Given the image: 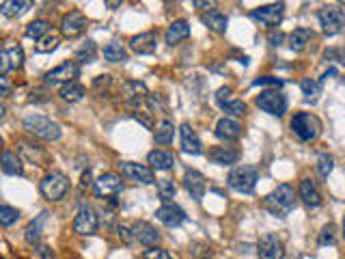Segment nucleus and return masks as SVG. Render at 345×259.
I'll list each match as a JSON object with an SVG mask.
<instances>
[{"label": "nucleus", "mask_w": 345, "mask_h": 259, "mask_svg": "<svg viewBox=\"0 0 345 259\" xmlns=\"http://www.w3.org/2000/svg\"><path fill=\"white\" fill-rule=\"evenodd\" d=\"M295 197H298V190H295L291 184H281L263 199V205L270 214L285 218L295 207V201H298Z\"/></svg>", "instance_id": "f257e3e1"}, {"label": "nucleus", "mask_w": 345, "mask_h": 259, "mask_svg": "<svg viewBox=\"0 0 345 259\" xmlns=\"http://www.w3.org/2000/svg\"><path fill=\"white\" fill-rule=\"evenodd\" d=\"M22 126L28 134H33L35 138H41L45 143H54V140H59L61 138V126L56 121L52 119H47V117H41V114H26L24 121H22Z\"/></svg>", "instance_id": "f03ea898"}, {"label": "nucleus", "mask_w": 345, "mask_h": 259, "mask_svg": "<svg viewBox=\"0 0 345 259\" xmlns=\"http://www.w3.org/2000/svg\"><path fill=\"white\" fill-rule=\"evenodd\" d=\"M257 181H259V169L253 164H237L231 169V173L227 177L229 188L242 195H251L257 186Z\"/></svg>", "instance_id": "7ed1b4c3"}, {"label": "nucleus", "mask_w": 345, "mask_h": 259, "mask_svg": "<svg viewBox=\"0 0 345 259\" xmlns=\"http://www.w3.org/2000/svg\"><path fill=\"white\" fill-rule=\"evenodd\" d=\"M289 128H291V132H293L300 140L311 143V140H315V138H317L319 134H322V121L315 117L313 112L300 110V112H293Z\"/></svg>", "instance_id": "20e7f679"}, {"label": "nucleus", "mask_w": 345, "mask_h": 259, "mask_svg": "<svg viewBox=\"0 0 345 259\" xmlns=\"http://www.w3.org/2000/svg\"><path fill=\"white\" fill-rule=\"evenodd\" d=\"M39 193L47 201H61L69 193V179L59 171H50V173H45L39 181Z\"/></svg>", "instance_id": "39448f33"}, {"label": "nucleus", "mask_w": 345, "mask_h": 259, "mask_svg": "<svg viewBox=\"0 0 345 259\" xmlns=\"http://www.w3.org/2000/svg\"><path fill=\"white\" fill-rule=\"evenodd\" d=\"M317 20L326 35H337L345 26V13L339 5H324L317 11Z\"/></svg>", "instance_id": "423d86ee"}, {"label": "nucleus", "mask_w": 345, "mask_h": 259, "mask_svg": "<svg viewBox=\"0 0 345 259\" xmlns=\"http://www.w3.org/2000/svg\"><path fill=\"white\" fill-rule=\"evenodd\" d=\"M117 171H119L121 177L134 181V184H142V186L156 184V173H153L149 167H145V164H138V162L123 160V162L117 164Z\"/></svg>", "instance_id": "0eeeda50"}, {"label": "nucleus", "mask_w": 345, "mask_h": 259, "mask_svg": "<svg viewBox=\"0 0 345 259\" xmlns=\"http://www.w3.org/2000/svg\"><path fill=\"white\" fill-rule=\"evenodd\" d=\"M97 227H100L97 212H95L91 205H80L78 212H76V216H73V223H71L73 233L86 238V236H93L95 231H97Z\"/></svg>", "instance_id": "6e6552de"}, {"label": "nucleus", "mask_w": 345, "mask_h": 259, "mask_svg": "<svg viewBox=\"0 0 345 259\" xmlns=\"http://www.w3.org/2000/svg\"><path fill=\"white\" fill-rule=\"evenodd\" d=\"M255 104L263 112L272 114V117H283V114L287 112V98L276 89H267L263 93H259Z\"/></svg>", "instance_id": "1a4fd4ad"}, {"label": "nucleus", "mask_w": 345, "mask_h": 259, "mask_svg": "<svg viewBox=\"0 0 345 259\" xmlns=\"http://www.w3.org/2000/svg\"><path fill=\"white\" fill-rule=\"evenodd\" d=\"M283 13H285V5L283 3H274V5H263V7H257L251 11V20L257 22L259 26L263 28H276L283 20Z\"/></svg>", "instance_id": "9d476101"}, {"label": "nucleus", "mask_w": 345, "mask_h": 259, "mask_svg": "<svg viewBox=\"0 0 345 259\" xmlns=\"http://www.w3.org/2000/svg\"><path fill=\"white\" fill-rule=\"evenodd\" d=\"M93 190H95V197H100V199H114L123 190L121 175L119 173H112V171L102 173V175L95 179Z\"/></svg>", "instance_id": "9b49d317"}, {"label": "nucleus", "mask_w": 345, "mask_h": 259, "mask_svg": "<svg viewBox=\"0 0 345 259\" xmlns=\"http://www.w3.org/2000/svg\"><path fill=\"white\" fill-rule=\"evenodd\" d=\"M45 82L47 84H67V82H73L76 78H80V65L76 61H63L61 65H56L54 69H50L45 76Z\"/></svg>", "instance_id": "f8f14e48"}, {"label": "nucleus", "mask_w": 345, "mask_h": 259, "mask_svg": "<svg viewBox=\"0 0 345 259\" xmlns=\"http://www.w3.org/2000/svg\"><path fill=\"white\" fill-rule=\"evenodd\" d=\"M257 255H259V259H283V255H285L283 240L276 233L261 236V240H259V244H257Z\"/></svg>", "instance_id": "ddd939ff"}, {"label": "nucleus", "mask_w": 345, "mask_h": 259, "mask_svg": "<svg viewBox=\"0 0 345 259\" xmlns=\"http://www.w3.org/2000/svg\"><path fill=\"white\" fill-rule=\"evenodd\" d=\"M86 24H89L86 15L82 11H78V9H71V11H67L61 17V35H65V37H78V35L84 33Z\"/></svg>", "instance_id": "4468645a"}, {"label": "nucleus", "mask_w": 345, "mask_h": 259, "mask_svg": "<svg viewBox=\"0 0 345 259\" xmlns=\"http://www.w3.org/2000/svg\"><path fill=\"white\" fill-rule=\"evenodd\" d=\"M15 147H17V151H20L28 162H31V164L45 167V162H47V153H45V149H43V147L37 145V143L26 140V138H17V140H15Z\"/></svg>", "instance_id": "2eb2a0df"}, {"label": "nucleus", "mask_w": 345, "mask_h": 259, "mask_svg": "<svg viewBox=\"0 0 345 259\" xmlns=\"http://www.w3.org/2000/svg\"><path fill=\"white\" fill-rule=\"evenodd\" d=\"M132 233H134V240H136L138 244H142L145 248H153L158 242H160V231L153 225L145 223V220H140V223H134L132 225Z\"/></svg>", "instance_id": "dca6fc26"}, {"label": "nucleus", "mask_w": 345, "mask_h": 259, "mask_svg": "<svg viewBox=\"0 0 345 259\" xmlns=\"http://www.w3.org/2000/svg\"><path fill=\"white\" fill-rule=\"evenodd\" d=\"M130 50L136 54H153L158 50V33L145 31V33L134 35L130 39Z\"/></svg>", "instance_id": "f3484780"}, {"label": "nucleus", "mask_w": 345, "mask_h": 259, "mask_svg": "<svg viewBox=\"0 0 345 259\" xmlns=\"http://www.w3.org/2000/svg\"><path fill=\"white\" fill-rule=\"evenodd\" d=\"M207 158L212 164H218V167H229V164H235L239 160V149L237 147H231V145H218V147H212L207 151Z\"/></svg>", "instance_id": "a211bd4d"}, {"label": "nucleus", "mask_w": 345, "mask_h": 259, "mask_svg": "<svg viewBox=\"0 0 345 259\" xmlns=\"http://www.w3.org/2000/svg\"><path fill=\"white\" fill-rule=\"evenodd\" d=\"M156 218L166 227H179L186 220V212L177 203H164L156 209Z\"/></svg>", "instance_id": "6ab92c4d"}, {"label": "nucleus", "mask_w": 345, "mask_h": 259, "mask_svg": "<svg viewBox=\"0 0 345 259\" xmlns=\"http://www.w3.org/2000/svg\"><path fill=\"white\" fill-rule=\"evenodd\" d=\"M184 188L188 190V195L192 197L194 201H201V199H203V195H205V188H207L205 175H203V173H199V171H194V169L186 171V175H184Z\"/></svg>", "instance_id": "aec40b11"}, {"label": "nucleus", "mask_w": 345, "mask_h": 259, "mask_svg": "<svg viewBox=\"0 0 345 259\" xmlns=\"http://www.w3.org/2000/svg\"><path fill=\"white\" fill-rule=\"evenodd\" d=\"M298 197L304 201V205H306V207H319V205H322V193H319L317 184H315L311 177L300 179Z\"/></svg>", "instance_id": "412c9836"}, {"label": "nucleus", "mask_w": 345, "mask_h": 259, "mask_svg": "<svg viewBox=\"0 0 345 259\" xmlns=\"http://www.w3.org/2000/svg\"><path fill=\"white\" fill-rule=\"evenodd\" d=\"M147 162H149V169L153 171H170L172 167L177 164V158L172 151H166V149H153L147 153Z\"/></svg>", "instance_id": "4be33fe9"}, {"label": "nucleus", "mask_w": 345, "mask_h": 259, "mask_svg": "<svg viewBox=\"0 0 345 259\" xmlns=\"http://www.w3.org/2000/svg\"><path fill=\"white\" fill-rule=\"evenodd\" d=\"M179 140H181V149H184L186 153H192V156L203 153V145H201L196 132L190 123H184V126L179 128Z\"/></svg>", "instance_id": "5701e85b"}, {"label": "nucleus", "mask_w": 345, "mask_h": 259, "mask_svg": "<svg viewBox=\"0 0 345 259\" xmlns=\"http://www.w3.org/2000/svg\"><path fill=\"white\" fill-rule=\"evenodd\" d=\"M216 138L225 140V143H231V140H237L242 136V126L235 121V119H229V117H223L218 123H216Z\"/></svg>", "instance_id": "b1692460"}, {"label": "nucleus", "mask_w": 345, "mask_h": 259, "mask_svg": "<svg viewBox=\"0 0 345 259\" xmlns=\"http://www.w3.org/2000/svg\"><path fill=\"white\" fill-rule=\"evenodd\" d=\"M121 95H123V100L130 102V104H140V102L147 100L149 91H147L145 82L128 80V82H123V86H121Z\"/></svg>", "instance_id": "393cba45"}, {"label": "nucleus", "mask_w": 345, "mask_h": 259, "mask_svg": "<svg viewBox=\"0 0 345 259\" xmlns=\"http://www.w3.org/2000/svg\"><path fill=\"white\" fill-rule=\"evenodd\" d=\"M190 37V22L188 20H175L170 22L166 33H164V39L168 45H177L181 41H186Z\"/></svg>", "instance_id": "a878e982"}, {"label": "nucleus", "mask_w": 345, "mask_h": 259, "mask_svg": "<svg viewBox=\"0 0 345 259\" xmlns=\"http://www.w3.org/2000/svg\"><path fill=\"white\" fill-rule=\"evenodd\" d=\"M0 169H3L5 175H22L24 164H22V158L17 156V151L5 149L0 153Z\"/></svg>", "instance_id": "bb28decb"}, {"label": "nucleus", "mask_w": 345, "mask_h": 259, "mask_svg": "<svg viewBox=\"0 0 345 259\" xmlns=\"http://www.w3.org/2000/svg\"><path fill=\"white\" fill-rule=\"evenodd\" d=\"M313 39H315V33L311 31V28H295V31H291L289 35H287V45H289L293 52H300Z\"/></svg>", "instance_id": "cd10ccee"}, {"label": "nucleus", "mask_w": 345, "mask_h": 259, "mask_svg": "<svg viewBox=\"0 0 345 259\" xmlns=\"http://www.w3.org/2000/svg\"><path fill=\"white\" fill-rule=\"evenodd\" d=\"M201 20H203V24L209 28V31H214V33H225V31H227V24H229L227 15H225L223 11H218V9L203 13V17H201Z\"/></svg>", "instance_id": "c85d7f7f"}, {"label": "nucleus", "mask_w": 345, "mask_h": 259, "mask_svg": "<svg viewBox=\"0 0 345 259\" xmlns=\"http://www.w3.org/2000/svg\"><path fill=\"white\" fill-rule=\"evenodd\" d=\"M172 136H175V123H172L170 119H162L158 123L156 132H153V138H156L158 145H170Z\"/></svg>", "instance_id": "c756f323"}, {"label": "nucleus", "mask_w": 345, "mask_h": 259, "mask_svg": "<svg viewBox=\"0 0 345 259\" xmlns=\"http://www.w3.org/2000/svg\"><path fill=\"white\" fill-rule=\"evenodd\" d=\"M45 216H47V212L39 214L35 220H31V223L26 225V229H24V240H26L28 244H39V240H41V227H43V223H45Z\"/></svg>", "instance_id": "7c9ffc66"}, {"label": "nucleus", "mask_w": 345, "mask_h": 259, "mask_svg": "<svg viewBox=\"0 0 345 259\" xmlns=\"http://www.w3.org/2000/svg\"><path fill=\"white\" fill-rule=\"evenodd\" d=\"M84 93H86V89H84V86H82L78 80L63 84L61 91H59L61 100H65V102H80V100L84 98Z\"/></svg>", "instance_id": "2f4dec72"}, {"label": "nucleus", "mask_w": 345, "mask_h": 259, "mask_svg": "<svg viewBox=\"0 0 345 259\" xmlns=\"http://www.w3.org/2000/svg\"><path fill=\"white\" fill-rule=\"evenodd\" d=\"M50 31H52V24L47 22V20H43V17H39V20H33L31 24L24 28V35H26V37H31V39H37V41H39L41 37H45Z\"/></svg>", "instance_id": "473e14b6"}, {"label": "nucleus", "mask_w": 345, "mask_h": 259, "mask_svg": "<svg viewBox=\"0 0 345 259\" xmlns=\"http://www.w3.org/2000/svg\"><path fill=\"white\" fill-rule=\"evenodd\" d=\"M28 7H33V3H24V0H5L0 3V13L7 17H17L24 11H28Z\"/></svg>", "instance_id": "72a5a7b5"}, {"label": "nucleus", "mask_w": 345, "mask_h": 259, "mask_svg": "<svg viewBox=\"0 0 345 259\" xmlns=\"http://www.w3.org/2000/svg\"><path fill=\"white\" fill-rule=\"evenodd\" d=\"M104 59L110 63H123V61H128V50L119 41H110L104 45Z\"/></svg>", "instance_id": "f704fd0d"}, {"label": "nucleus", "mask_w": 345, "mask_h": 259, "mask_svg": "<svg viewBox=\"0 0 345 259\" xmlns=\"http://www.w3.org/2000/svg\"><path fill=\"white\" fill-rule=\"evenodd\" d=\"M300 91H302L306 102H315L322 95V82L313 80V78H302L300 80Z\"/></svg>", "instance_id": "c9c22d12"}, {"label": "nucleus", "mask_w": 345, "mask_h": 259, "mask_svg": "<svg viewBox=\"0 0 345 259\" xmlns=\"http://www.w3.org/2000/svg\"><path fill=\"white\" fill-rule=\"evenodd\" d=\"M73 56H76V63H91L95 56H97V45H95V41L93 39H89V41H84L78 50L73 52Z\"/></svg>", "instance_id": "e433bc0d"}, {"label": "nucleus", "mask_w": 345, "mask_h": 259, "mask_svg": "<svg viewBox=\"0 0 345 259\" xmlns=\"http://www.w3.org/2000/svg\"><path fill=\"white\" fill-rule=\"evenodd\" d=\"M20 209L7 203H0V227H13L20 220Z\"/></svg>", "instance_id": "4c0bfd02"}, {"label": "nucleus", "mask_w": 345, "mask_h": 259, "mask_svg": "<svg viewBox=\"0 0 345 259\" xmlns=\"http://www.w3.org/2000/svg\"><path fill=\"white\" fill-rule=\"evenodd\" d=\"M59 43H61V33L50 31L45 37H41V39L37 41L35 50H37V52H52V50H56V48H59Z\"/></svg>", "instance_id": "58836bf2"}, {"label": "nucleus", "mask_w": 345, "mask_h": 259, "mask_svg": "<svg viewBox=\"0 0 345 259\" xmlns=\"http://www.w3.org/2000/svg\"><path fill=\"white\" fill-rule=\"evenodd\" d=\"M175 195H177L175 181H172V179H158V197L162 201L170 203V199H175Z\"/></svg>", "instance_id": "ea45409f"}, {"label": "nucleus", "mask_w": 345, "mask_h": 259, "mask_svg": "<svg viewBox=\"0 0 345 259\" xmlns=\"http://www.w3.org/2000/svg\"><path fill=\"white\" fill-rule=\"evenodd\" d=\"M223 108L227 114H229V119L231 117H244L246 114V110H248V106H246V102H242V100H231V102H227V104H223Z\"/></svg>", "instance_id": "a19ab883"}, {"label": "nucleus", "mask_w": 345, "mask_h": 259, "mask_svg": "<svg viewBox=\"0 0 345 259\" xmlns=\"http://www.w3.org/2000/svg\"><path fill=\"white\" fill-rule=\"evenodd\" d=\"M332 246V244H337V227H334L332 223L328 225H324L322 227V231H319V246Z\"/></svg>", "instance_id": "79ce46f5"}, {"label": "nucleus", "mask_w": 345, "mask_h": 259, "mask_svg": "<svg viewBox=\"0 0 345 259\" xmlns=\"http://www.w3.org/2000/svg\"><path fill=\"white\" fill-rule=\"evenodd\" d=\"M332 167H334V160H332V156H328V153H322V156L317 158V175L322 179H326L330 175Z\"/></svg>", "instance_id": "37998d69"}, {"label": "nucleus", "mask_w": 345, "mask_h": 259, "mask_svg": "<svg viewBox=\"0 0 345 259\" xmlns=\"http://www.w3.org/2000/svg\"><path fill=\"white\" fill-rule=\"evenodd\" d=\"M253 86H272V89H281L283 80L276 78V76H261V78H257L253 82Z\"/></svg>", "instance_id": "c03bdc74"}, {"label": "nucleus", "mask_w": 345, "mask_h": 259, "mask_svg": "<svg viewBox=\"0 0 345 259\" xmlns=\"http://www.w3.org/2000/svg\"><path fill=\"white\" fill-rule=\"evenodd\" d=\"M142 259H172V255L168 251L160 246H153V248H147L145 253H142Z\"/></svg>", "instance_id": "a18cd8bd"}, {"label": "nucleus", "mask_w": 345, "mask_h": 259, "mask_svg": "<svg viewBox=\"0 0 345 259\" xmlns=\"http://www.w3.org/2000/svg\"><path fill=\"white\" fill-rule=\"evenodd\" d=\"M7 72H13V61H11V54H9L7 48L0 50V76H5Z\"/></svg>", "instance_id": "49530a36"}, {"label": "nucleus", "mask_w": 345, "mask_h": 259, "mask_svg": "<svg viewBox=\"0 0 345 259\" xmlns=\"http://www.w3.org/2000/svg\"><path fill=\"white\" fill-rule=\"evenodd\" d=\"M117 236H119L121 242H126V244H132V242H134L132 227H128V225H119V227H117Z\"/></svg>", "instance_id": "de8ad7c7"}, {"label": "nucleus", "mask_w": 345, "mask_h": 259, "mask_svg": "<svg viewBox=\"0 0 345 259\" xmlns=\"http://www.w3.org/2000/svg\"><path fill=\"white\" fill-rule=\"evenodd\" d=\"M231 86H223V89H218V93H216V102L223 106V104H227V102H231L233 98H231Z\"/></svg>", "instance_id": "09e8293b"}, {"label": "nucleus", "mask_w": 345, "mask_h": 259, "mask_svg": "<svg viewBox=\"0 0 345 259\" xmlns=\"http://www.w3.org/2000/svg\"><path fill=\"white\" fill-rule=\"evenodd\" d=\"M110 82H112V78H110L108 74H104V76H97V78L93 80V86H95V89H102V86H104V89H108Z\"/></svg>", "instance_id": "8fccbe9b"}, {"label": "nucleus", "mask_w": 345, "mask_h": 259, "mask_svg": "<svg viewBox=\"0 0 345 259\" xmlns=\"http://www.w3.org/2000/svg\"><path fill=\"white\" fill-rule=\"evenodd\" d=\"M93 175H91V171H84L82 173V179H80V188L82 190H89V188H93Z\"/></svg>", "instance_id": "3c124183"}, {"label": "nucleus", "mask_w": 345, "mask_h": 259, "mask_svg": "<svg viewBox=\"0 0 345 259\" xmlns=\"http://www.w3.org/2000/svg\"><path fill=\"white\" fill-rule=\"evenodd\" d=\"M196 9H201V11H205L207 13V9H209V11H214V7L218 5V3H214V0H209V3H203V0H194V3H192Z\"/></svg>", "instance_id": "603ef678"}, {"label": "nucleus", "mask_w": 345, "mask_h": 259, "mask_svg": "<svg viewBox=\"0 0 345 259\" xmlns=\"http://www.w3.org/2000/svg\"><path fill=\"white\" fill-rule=\"evenodd\" d=\"M13 89V84H11V80L7 78V76H0V95H7L9 91Z\"/></svg>", "instance_id": "864d4df0"}, {"label": "nucleus", "mask_w": 345, "mask_h": 259, "mask_svg": "<svg viewBox=\"0 0 345 259\" xmlns=\"http://www.w3.org/2000/svg\"><path fill=\"white\" fill-rule=\"evenodd\" d=\"M37 253H39V257H41V259H56L50 246H43V244H41L39 248H37Z\"/></svg>", "instance_id": "5fc2aeb1"}, {"label": "nucleus", "mask_w": 345, "mask_h": 259, "mask_svg": "<svg viewBox=\"0 0 345 259\" xmlns=\"http://www.w3.org/2000/svg\"><path fill=\"white\" fill-rule=\"evenodd\" d=\"M267 41H270V45H281L283 41H287V35H283V33L270 35V37H267Z\"/></svg>", "instance_id": "6e6d98bb"}, {"label": "nucleus", "mask_w": 345, "mask_h": 259, "mask_svg": "<svg viewBox=\"0 0 345 259\" xmlns=\"http://www.w3.org/2000/svg\"><path fill=\"white\" fill-rule=\"evenodd\" d=\"M328 76H337V69H328V72L322 76V80H328Z\"/></svg>", "instance_id": "4d7b16f0"}, {"label": "nucleus", "mask_w": 345, "mask_h": 259, "mask_svg": "<svg viewBox=\"0 0 345 259\" xmlns=\"http://www.w3.org/2000/svg\"><path fill=\"white\" fill-rule=\"evenodd\" d=\"M5 112H7V106H5V102H3V100H0V119H3V117H5Z\"/></svg>", "instance_id": "13d9d810"}, {"label": "nucleus", "mask_w": 345, "mask_h": 259, "mask_svg": "<svg viewBox=\"0 0 345 259\" xmlns=\"http://www.w3.org/2000/svg\"><path fill=\"white\" fill-rule=\"evenodd\" d=\"M3 145H5V143H3V136H0V153H3Z\"/></svg>", "instance_id": "bf43d9fd"}, {"label": "nucleus", "mask_w": 345, "mask_h": 259, "mask_svg": "<svg viewBox=\"0 0 345 259\" xmlns=\"http://www.w3.org/2000/svg\"><path fill=\"white\" fill-rule=\"evenodd\" d=\"M343 238H345V216H343Z\"/></svg>", "instance_id": "052dcab7"}]
</instances>
